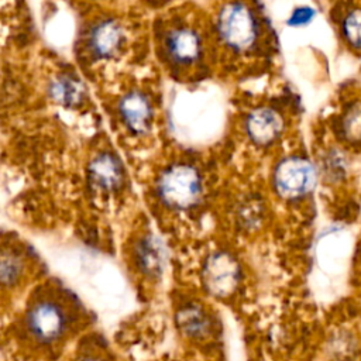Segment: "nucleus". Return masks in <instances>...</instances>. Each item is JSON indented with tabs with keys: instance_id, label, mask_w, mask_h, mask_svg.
<instances>
[{
	"instance_id": "7ed1b4c3",
	"label": "nucleus",
	"mask_w": 361,
	"mask_h": 361,
	"mask_svg": "<svg viewBox=\"0 0 361 361\" xmlns=\"http://www.w3.org/2000/svg\"><path fill=\"white\" fill-rule=\"evenodd\" d=\"M221 41L237 52L248 51L258 38V23L252 10L243 3L226 4L217 17Z\"/></svg>"
},
{
	"instance_id": "39448f33",
	"label": "nucleus",
	"mask_w": 361,
	"mask_h": 361,
	"mask_svg": "<svg viewBox=\"0 0 361 361\" xmlns=\"http://www.w3.org/2000/svg\"><path fill=\"white\" fill-rule=\"evenodd\" d=\"M164 55L175 68L195 65L203 54L200 34L188 24H175L164 34Z\"/></svg>"
},
{
	"instance_id": "dca6fc26",
	"label": "nucleus",
	"mask_w": 361,
	"mask_h": 361,
	"mask_svg": "<svg viewBox=\"0 0 361 361\" xmlns=\"http://www.w3.org/2000/svg\"><path fill=\"white\" fill-rule=\"evenodd\" d=\"M344 127H345L348 135L361 138V107L353 110L347 116V118L344 121Z\"/></svg>"
},
{
	"instance_id": "f257e3e1",
	"label": "nucleus",
	"mask_w": 361,
	"mask_h": 361,
	"mask_svg": "<svg viewBox=\"0 0 361 361\" xmlns=\"http://www.w3.org/2000/svg\"><path fill=\"white\" fill-rule=\"evenodd\" d=\"M75 313L72 305L56 295L34 299L24 314V330L31 343L49 348L61 344L72 333Z\"/></svg>"
},
{
	"instance_id": "f3484780",
	"label": "nucleus",
	"mask_w": 361,
	"mask_h": 361,
	"mask_svg": "<svg viewBox=\"0 0 361 361\" xmlns=\"http://www.w3.org/2000/svg\"><path fill=\"white\" fill-rule=\"evenodd\" d=\"M314 16V10L310 7H298L292 14L290 18L288 20V23L290 25H303L306 23H309Z\"/></svg>"
},
{
	"instance_id": "1a4fd4ad",
	"label": "nucleus",
	"mask_w": 361,
	"mask_h": 361,
	"mask_svg": "<svg viewBox=\"0 0 361 361\" xmlns=\"http://www.w3.org/2000/svg\"><path fill=\"white\" fill-rule=\"evenodd\" d=\"M118 113L130 131L142 134L149 128L152 120V106L144 93L135 90L127 93L120 100Z\"/></svg>"
},
{
	"instance_id": "9b49d317",
	"label": "nucleus",
	"mask_w": 361,
	"mask_h": 361,
	"mask_svg": "<svg viewBox=\"0 0 361 361\" xmlns=\"http://www.w3.org/2000/svg\"><path fill=\"white\" fill-rule=\"evenodd\" d=\"M89 176L97 189L110 192L121 185L123 168L116 155L110 152H100L89 165Z\"/></svg>"
},
{
	"instance_id": "423d86ee",
	"label": "nucleus",
	"mask_w": 361,
	"mask_h": 361,
	"mask_svg": "<svg viewBox=\"0 0 361 361\" xmlns=\"http://www.w3.org/2000/svg\"><path fill=\"white\" fill-rule=\"evenodd\" d=\"M203 282L213 296H230L240 282V267L235 258L223 251L214 252L204 265Z\"/></svg>"
},
{
	"instance_id": "4468645a",
	"label": "nucleus",
	"mask_w": 361,
	"mask_h": 361,
	"mask_svg": "<svg viewBox=\"0 0 361 361\" xmlns=\"http://www.w3.org/2000/svg\"><path fill=\"white\" fill-rule=\"evenodd\" d=\"M24 269L25 262L18 252L13 250L0 251V286H14L24 275Z\"/></svg>"
},
{
	"instance_id": "ddd939ff",
	"label": "nucleus",
	"mask_w": 361,
	"mask_h": 361,
	"mask_svg": "<svg viewBox=\"0 0 361 361\" xmlns=\"http://www.w3.org/2000/svg\"><path fill=\"white\" fill-rule=\"evenodd\" d=\"M85 85L71 73H62L51 83V96L63 106H76L85 99Z\"/></svg>"
},
{
	"instance_id": "0eeeda50",
	"label": "nucleus",
	"mask_w": 361,
	"mask_h": 361,
	"mask_svg": "<svg viewBox=\"0 0 361 361\" xmlns=\"http://www.w3.org/2000/svg\"><path fill=\"white\" fill-rule=\"evenodd\" d=\"M124 32L116 20L104 18L94 23L87 31L86 45L93 56L109 58L113 56L121 47Z\"/></svg>"
},
{
	"instance_id": "9d476101",
	"label": "nucleus",
	"mask_w": 361,
	"mask_h": 361,
	"mask_svg": "<svg viewBox=\"0 0 361 361\" xmlns=\"http://www.w3.org/2000/svg\"><path fill=\"white\" fill-rule=\"evenodd\" d=\"M179 331L189 340H204L212 334L213 322L207 312L196 303L183 305L175 316Z\"/></svg>"
},
{
	"instance_id": "f8f14e48",
	"label": "nucleus",
	"mask_w": 361,
	"mask_h": 361,
	"mask_svg": "<svg viewBox=\"0 0 361 361\" xmlns=\"http://www.w3.org/2000/svg\"><path fill=\"white\" fill-rule=\"evenodd\" d=\"M135 262L144 275L155 278L162 274L165 254L162 244L157 237L145 234L138 240L135 245Z\"/></svg>"
},
{
	"instance_id": "2eb2a0df",
	"label": "nucleus",
	"mask_w": 361,
	"mask_h": 361,
	"mask_svg": "<svg viewBox=\"0 0 361 361\" xmlns=\"http://www.w3.org/2000/svg\"><path fill=\"white\" fill-rule=\"evenodd\" d=\"M341 30L347 42L354 48L361 49V8L353 10L344 17Z\"/></svg>"
},
{
	"instance_id": "6e6552de",
	"label": "nucleus",
	"mask_w": 361,
	"mask_h": 361,
	"mask_svg": "<svg viewBox=\"0 0 361 361\" xmlns=\"http://www.w3.org/2000/svg\"><path fill=\"white\" fill-rule=\"evenodd\" d=\"M283 130V118L269 107L252 110L245 120V131L257 145L272 144Z\"/></svg>"
},
{
	"instance_id": "f03ea898",
	"label": "nucleus",
	"mask_w": 361,
	"mask_h": 361,
	"mask_svg": "<svg viewBox=\"0 0 361 361\" xmlns=\"http://www.w3.org/2000/svg\"><path fill=\"white\" fill-rule=\"evenodd\" d=\"M157 193L162 203L172 209H189L202 195L199 171L188 164H175L165 169L158 179Z\"/></svg>"
},
{
	"instance_id": "20e7f679",
	"label": "nucleus",
	"mask_w": 361,
	"mask_h": 361,
	"mask_svg": "<svg viewBox=\"0 0 361 361\" xmlns=\"http://www.w3.org/2000/svg\"><path fill=\"white\" fill-rule=\"evenodd\" d=\"M317 180L314 165L303 157H288L274 171V186L285 199H298L313 190Z\"/></svg>"
},
{
	"instance_id": "a211bd4d",
	"label": "nucleus",
	"mask_w": 361,
	"mask_h": 361,
	"mask_svg": "<svg viewBox=\"0 0 361 361\" xmlns=\"http://www.w3.org/2000/svg\"><path fill=\"white\" fill-rule=\"evenodd\" d=\"M80 361H103L99 354H87L80 358Z\"/></svg>"
}]
</instances>
